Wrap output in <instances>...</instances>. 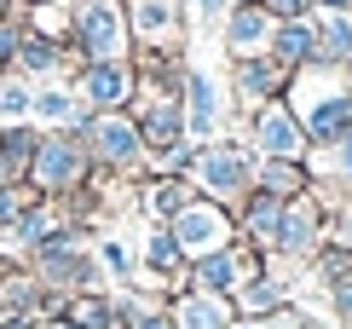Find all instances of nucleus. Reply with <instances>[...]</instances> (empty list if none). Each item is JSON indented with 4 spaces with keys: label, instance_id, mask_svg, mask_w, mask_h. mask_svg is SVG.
Wrapping results in <instances>:
<instances>
[{
    "label": "nucleus",
    "instance_id": "1",
    "mask_svg": "<svg viewBox=\"0 0 352 329\" xmlns=\"http://www.w3.org/2000/svg\"><path fill=\"white\" fill-rule=\"evenodd\" d=\"M283 98L312 145H335L341 133H352V64H306L289 76Z\"/></svg>",
    "mask_w": 352,
    "mask_h": 329
},
{
    "label": "nucleus",
    "instance_id": "2",
    "mask_svg": "<svg viewBox=\"0 0 352 329\" xmlns=\"http://www.w3.org/2000/svg\"><path fill=\"white\" fill-rule=\"evenodd\" d=\"M254 151H248V139L243 133H219V139H202L197 145V156H190V185H197V197H208V202H226V208H237L248 191H254Z\"/></svg>",
    "mask_w": 352,
    "mask_h": 329
},
{
    "label": "nucleus",
    "instance_id": "3",
    "mask_svg": "<svg viewBox=\"0 0 352 329\" xmlns=\"http://www.w3.org/2000/svg\"><path fill=\"white\" fill-rule=\"evenodd\" d=\"M23 266L47 283L52 295H81V289H104V266L93 254V237H81L76 226H58L41 248L23 254Z\"/></svg>",
    "mask_w": 352,
    "mask_h": 329
},
{
    "label": "nucleus",
    "instance_id": "4",
    "mask_svg": "<svg viewBox=\"0 0 352 329\" xmlns=\"http://www.w3.org/2000/svg\"><path fill=\"white\" fill-rule=\"evenodd\" d=\"M76 139L87 145V156H93V168L104 173H122V179H144V139L133 127V116L127 110H93L81 127H69Z\"/></svg>",
    "mask_w": 352,
    "mask_h": 329
},
{
    "label": "nucleus",
    "instance_id": "5",
    "mask_svg": "<svg viewBox=\"0 0 352 329\" xmlns=\"http://www.w3.org/2000/svg\"><path fill=\"white\" fill-rule=\"evenodd\" d=\"M93 179V156L69 127H41L35 162H29V191L35 197H69Z\"/></svg>",
    "mask_w": 352,
    "mask_h": 329
},
{
    "label": "nucleus",
    "instance_id": "6",
    "mask_svg": "<svg viewBox=\"0 0 352 329\" xmlns=\"http://www.w3.org/2000/svg\"><path fill=\"white\" fill-rule=\"evenodd\" d=\"M69 47L81 52V64L127 58V52H133L127 6H122V0H76V35H69Z\"/></svg>",
    "mask_w": 352,
    "mask_h": 329
},
{
    "label": "nucleus",
    "instance_id": "7",
    "mask_svg": "<svg viewBox=\"0 0 352 329\" xmlns=\"http://www.w3.org/2000/svg\"><path fill=\"white\" fill-rule=\"evenodd\" d=\"M168 231H173V243L185 248V260L237 243V220H231V208L226 202H208V197H190L179 214L168 220Z\"/></svg>",
    "mask_w": 352,
    "mask_h": 329
},
{
    "label": "nucleus",
    "instance_id": "8",
    "mask_svg": "<svg viewBox=\"0 0 352 329\" xmlns=\"http://www.w3.org/2000/svg\"><path fill=\"white\" fill-rule=\"evenodd\" d=\"M329 208L306 191V197H295L283 208V226H277V237H272V248H266V260H289V266H306L318 254V243L329 237Z\"/></svg>",
    "mask_w": 352,
    "mask_h": 329
},
{
    "label": "nucleus",
    "instance_id": "9",
    "mask_svg": "<svg viewBox=\"0 0 352 329\" xmlns=\"http://www.w3.org/2000/svg\"><path fill=\"white\" fill-rule=\"evenodd\" d=\"M243 139H248L254 156H295V162H306V151H312V139H306L300 116L289 110V98H272V104H260V110H248Z\"/></svg>",
    "mask_w": 352,
    "mask_h": 329
},
{
    "label": "nucleus",
    "instance_id": "10",
    "mask_svg": "<svg viewBox=\"0 0 352 329\" xmlns=\"http://www.w3.org/2000/svg\"><path fill=\"white\" fill-rule=\"evenodd\" d=\"M127 116H133L144 151H168V145L190 139V133H185V98H179V87H139L133 104H127Z\"/></svg>",
    "mask_w": 352,
    "mask_h": 329
},
{
    "label": "nucleus",
    "instance_id": "11",
    "mask_svg": "<svg viewBox=\"0 0 352 329\" xmlns=\"http://www.w3.org/2000/svg\"><path fill=\"white\" fill-rule=\"evenodd\" d=\"M133 47H185L190 0H122Z\"/></svg>",
    "mask_w": 352,
    "mask_h": 329
},
{
    "label": "nucleus",
    "instance_id": "12",
    "mask_svg": "<svg viewBox=\"0 0 352 329\" xmlns=\"http://www.w3.org/2000/svg\"><path fill=\"white\" fill-rule=\"evenodd\" d=\"M289 93V70L277 64L272 52H254V58H231V104H237V116L260 110V104L283 98Z\"/></svg>",
    "mask_w": 352,
    "mask_h": 329
},
{
    "label": "nucleus",
    "instance_id": "13",
    "mask_svg": "<svg viewBox=\"0 0 352 329\" xmlns=\"http://www.w3.org/2000/svg\"><path fill=\"white\" fill-rule=\"evenodd\" d=\"M231 306H237V318H254V323L277 318L283 306H295V266L289 260H266V272L248 277L243 289L231 295Z\"/></svg>",
    "mask_w": 352,
    "mask_h": 329
},
{
    "label": "nucleus",
    "instance_id": "14",
    "mask_svg": "<svg viewBox=\"0 0 352 329\" xmlns=\"http://www.w3.org/2000/svg\"><path fill=\"white\" fill-rule=\"evenodd\" d=\"M76 98L81 104H93V110H127L139 93V81H133V64L127 58H104V64H81L76 70Z\"/></svg>",
    "mask_w": 352,
    "mask_h": 329
},
{
    "label": "nucleus",
    "instance_id": "15",
    "mask_svg": "<svg viewBox=\"0 0 352 329\" xmlns=\"http://www.w3.org/2000/svg\"><path fill=\"white\" fill-rule=\"evenodd\" d=\"M179 98H185V133L190 139H219V122H226V104H219V81L208 76V70H185V87H179Z\"/></svg>",
    "mask_w": 352,
    "mask_h": 329
},
{
    "label": "nucleus",
    "instance_id": "16",
    "mask_svg": "<svg viewBox=\"0 0 352 329\" xmlns=\"http://www.w3.org/2000/svg\"><path fill=\"white\" fill-rule=\"evenodd\" d=\"M168 318L173 329H231L237 323V306H231V295H208V289H173L168 295Z\"/></svg>",
    "mask_w": 352,
    "mask_h": 329
},
{
    "label": "nucleus",
    "instance_id": "17",
    "mask_svg": "<svg viewBox=\"0 0 352 329\" xmlns=\"http://www.w3.org/2000/svg\"><path fill=\"white\" fill-rule=\"evenodd\" d=\"M272 29L277 18L266 6H231L226 18H219V41H226V58H254L272 47Z\"/></svg>",
    "mask_w": 352,
    "mask_h": 329
},
{
    "label": "nucleus",
    "instance_id": "18",
    "mask_svg": "<svg viewBox=\"0 0 352 329\" xmlns=\"http://www.w3.org/2000/svg\"><path fill=\"white\" fill-rule=\"evenodd\" d=\"M283 197H272V191H248V197L231 208V220H237V237L243 243H254L260 254L272 248V237H277V226H283Z\"/></svg>",
    "mask_w": 352,
    "mask_h": 329
},
{
    "label": "nucleus",
    "instance_id": "19",
    "mask_svg": "<svg viewBox=\"0 0 352 329\" xmlns=\"http://www.w3.org/2000/svg\"><path fill=\"white\" fill-rule=\"evenodd\" d=\"M190 197H197V185L179 179V173H144L139 179V214L151 220V226H168Z\"/></svg>",
    "mask_w": 352,
    "mask_h": 329
},
{
    "label": "nucleus",
    "instance_id": "20",
    "mask_svg": "<svg viewBox=\"0 0 352 329\" xmlns=\"http://www.w3.org/2000/svg\"><path fill=\"white\" fill-rule=\"evenodd\" d=\"M127 64H133V81L139 87H185L190 58H185V47H133Z\"/></svg>",
    "mask_w": 352,
    "mask_h": 329
},
{
    "label": "nucleus",
    "instance_id": "21",
    "mask_svg": "<svg viewBox=\"0 0 352 329\" xmlns=\"http://www.w3.org/2000/svg\"><path fill=\"white\" fill-rule=\"evenodd\" d=\"M0 306H6L12 318H35V323H41V306H47V283L29 272L23 260H12L6 272H0Z\"/></svg>",
    "mask_w": 352,
    "mask_h": 329
},
{
    "label": "nucleus",
    "instance_id": "22",
    "mask_svg": "<svg viewBox=\"0 0 352 329\" xmlns=\"http://www.w3.org/2000/svg\"><path fill=\"white\" fill-rule=\"evenodd\" d=\"M41 127L35 122H0V179L29 185V162H35Z\"/></svg>",
    "mask_w": 352,
    "mask_h": 329
},
{
    "label": "nucleus",
    "instance_id": "23",
    "mask_svg": "<svg viewBox=\"0 0 352 329\" xmlns=\"http://www.w3.org/2000/svg\"><path fill=\"white\" fill-rule=\"evenodd\" d=\"M254 191H272V197L295 202V197L312 191V173H306V162H295V156H260L254 162Z\"/></svg>",
    "mask_w": 352,
    "mask_h": 329
},
{
    "label": "nucleus",
    "instance_id": "24",
    "mask_svg": "<svg viewBox=\"0 0 352 329\" xmlns=\"http://www.w3.org/2000/svg\"><path fill=\"white\" fill-rule=\"evenodd\" d=\"M266 52L289 70V76H295V70H306V64L318 58V29H312V18H289V23H277Z\"/></svg>",
    "mask_w": 352,
    "mask_h": 329
},
{
    "label": "nucleus",
    "instance_id": "25",
    "mask_svg": "<svg viewBox=\"0 0 352 329\" xmlns=\"http://www.w3.org/2000/svg\"><path fill=\"white\" fill-rule=\"evenodd\" d=\"M58 226H64V220H58V202H52V197H35V202H29L23 214L6 226V237H12V248H23V254H29V248L47 243Z\"/></svg>",
    "mask_w": 352,
    "mask_h": 329
},
{
    "label": "nucleus",
    "instance_id": "26",
    "mask_svg": "<svg viewBox=\"0 0 352 329\" xmlns=\"http://www.w3.org/2000/svg\"><path fill=\"white\" fill-rule=\"evenodd\" d=\"M58 323H69V329H122V323H116L110 289H81V295H69L64 312H58Z\"/></svg>",
    "mask_w": 352,
    "mask_h": 329
},
{
    "label": "nucleus",
    "instance_id": "27",
    "mask_svg": "<svg viewBox=\"0 0 352 329\" xmlns=\"http://www.w3.org/2000/svg\"><path fill=\"white\" fill-rule=\"evenodd\" d=\"M312 29H318L312 64H352V18L346 12H312Z\"/></svg>",
    "mask_w": 352,
    "mask_h": 329
},
{
    "label": "nucleus",
    "instance_id": "28",
    "mask_svg": "<svg viewBox=\"0 0 352 329\" xmlns=\"http://www.w3.org/2000/svg\"><path fill=\"white\" fill-rule=\"evenodd\" d=\"M76 87L69 81H52V87H35V104H29V122L35 127H69V116H76Z\"/></svg>",
    "mask_w": 352,
    "mask_h": 329
},
{
    "label": "nucleus",
    "instance_id": "29",
    "mask_svg": "<svg viewBox=\"0 0 352 329\" xmlns=\"http://www.w3.org/2000/svg\"><path fill=\"white\" fill-rule=\"evenodd\" d=\"M29 35H47V41H58V47H69V35H76V0L29 6Z\"/></svg>",
    "mask_w": 352,
    "mask_h": 329
},
{
    "label": "nucleus",
    "instance_id": "30",
    "mask_svg": "<svg viewBox=\"0 0 352 329\" xmlns=\"http://www.w3.org/2000/svg\"><path fill=\"white\" fill-rule=\"evenodd\" d=\"M93 254H98V266H104V272H110L116 283H122V289L139 277V254L127 248L122 237H98V243H93Z\"/></svg>",
    "mask_w": 352,
    "mask_h": 329
},
{
    "label": "nucleus",
    "instance_id": "31",
    "mask_svg": "<svg viewBox=\"0 0 352 329\" xmlns=\"http://www.w3.org/2000/svg\"><path fill=\"white\" fill-rule=\"evenodd\" d=\"M306 266H312V277L329 289L335 277H346V272H352V248H346V243H335V237H324V243H318V254H312Z\"/></svg>",
    "mask_w": 352,
    "mask_h": 329
},
{
    "label": "nucleus",
    "instance_id": "32",
    "mask_svg": "<svg viewBox=\"0 0 352 329\" xmlns=\"http://www.w3.org/2000/svg\"><path fill=\"white\" fill-rule=\"evenodd\" d=\"M29 104H35V87L23 76H0V122H29Z\"/></svg>",
    "mask_w": 352,
    "mask_h": 329
},
{
    "label": "nucleus",
    "instance_id": "33",
    "mask_svg": "<svg viewBox=\"0 0 352 329\" xmlns=\"http://www.w3.org/2000/svg\"><path fill=\"white\" fill-rule=\"evenodd\" d=\"M190 156H197V139H179V145H168V151H151L144 156V173H190Z\"/></svg>",
    "mask_w": 352,
    "mask_h": 329
},
{
    "label": "nucleus",
    "instance_id": "34",
    "mask_svg": "<svg viewBox=\"0 0 352 329\" xmlns=\"http://www.w3.org/2000/svg\"><path fill=\"white\" fill-rule=\"evenodd\" d=\"M29 202H35V191H29V185H12V179H0V231H6L12 220L23 214Z\"/></svg>",
    "mask_w": 352,
    "mask_h": 329
},
{
    "label": "nucleus",
    "instance_id": "35",
    "mask_svg": "<svg viewBox=\"0 0 352 329\" xmlns=\"http://www.w3.org/2000/svg\"><path fill=\"white\" fill-rule=\"evenodd\" d=\"M324 306H329V318L341 323V329L352 323V272H346V277H335L329 289H324Z\"/></svg>",
    "mask_w": 352,
    "mask_h": 329
},
{
    "label": "nucleus",
    "instance_id": "36",
    "mask_svg": "<svg viewBox=\"0 0 352 329\" xmlns=\"http://www.w3.org/2000/svg\"><path fill=\"white\" fill-rule=\"evenodd\" d=\"M260 6H266L277 23H289V18H312V0H260Z\"/></svg>",
    "mask_w": 352,
    "mask_h": 329
},
{
    "label": "nucleus",
    "instance_id": "37",
    "mask_svg": "<svg viewBox=\"0 0 352 329\" xmlns=\"http://www.w3.org/2000/svg\"><path fill=\"white\" fill-rule=\"evenodd\" d=\"M329 237H335V243H346V248H352V202H346L341 214L329 220Z\"/></svg>",
    "mask_w": 352,
    "mask_h": 329
},
{
    "label": "nucleus",
    "instance_id": "38",
    "mask_svg": "<svg viewBox=\"0 0 352 329\" xmlns=\"http://www.w3.org/2000/svg\"><path fill=\"white\" fill-rule=\"evenodd\" d=\"M190 6H197V18H208V23H219L231 12V0H190Z\"/></svg>",
    "mask_w": 352,
    "mask_h": 329
},
{
    "label": "nucleus",
    "instance_id": "39",
    "mask_svg": "<svg viewBox=\"0 0 352 329\" xmlns=\"http://www.w3.org/2000/svg\"><path fill=\"white\" fill-rule=\"evenodd\" d=\"M312 12H346L352 18V0H312Z\"/></svg>",
    "mask_w": 352,
    "mask_h": 329
},
{
    "label": "nucleus",
    "instance_id": "40",
    "mask_svg": "<svg viewBox=\"0 0 352 329\" xmlns=\"http://www.w3.org/2000/svg\"><path fill=\"white\" fill-rule=\"evenodd\" d=\"M231 329H272V323H254V318H237V323H231Z\"/></svg>",
    "mask_w": 352,
    "mask_h": 329
},
{
    "label": "nucleus",
    "instance_id": "41",
    "mask_svg": "<svg viewBox=\"0 0 352 329\" xmlns=\"http://www.w3.org/2000/svg\"><path fill=\"white\" fill-rule=\"evenodd\" d=\"M6 266H12V254H6V248H0V272H6Z\"/></svg>",
    "mask_w": 352,
    "mask_h": 329
},
{
    "label": "nucleus",
    "instance_id": "42",
    "mask_svg": "<svg viewBox=\"0 0 352 329\" xmlns=\"http://www.w3.org/2000/svg\"><path fill=\"white\" fill-rule=\"evenodd\" d=\"M6 323H12V312H6V306H0V329H6Z\"/></svg>",
    "mask_w": 352,
    "mask_h": 329
},
{
    "label": "nucleus",
    "instance_id": "43",
    "mask_svg": "<svg viewBox=\"0 0 352 329\" xmlns=\"http://www.w3.org/2000/svg\"><path fill=\"white\" fill-rule=\"evenodd\" d=\"M35 329H69V323H35Z\"/></svg>",
    "mask_w": 352,
    "mask_h": 329
},
{
    "label": "nucleus",
    "instance_id": "44",
    "mask_svg": "<svg viewBox=\"0 0 352 329\" xmlns=\"http://www.w3.org/2000/svg\"><path fill=\"white\" fill-rule=\"evenodd\" d=\"M231 6H260V0H231Z\"/></svg>",
    "mask_w": 352,
    "mask_h": 329
},
{
    "label": "nucleus",
    "instance_id": "45",
    "mask_svg": "<svg viewBox=\"0 0 352 329\" xmlns=\"http://www.w3.org/2000/svg\"><path fill=\"white\" fill-rule=\"evenodd\" d=\"M18 6H47V0H18Z\"/></svg>",
    "mask_w": 352,
    "mask_h": 329
},
{
    "label": "nucleus",
    "instance_id": "46",
    "mask_svg": "<svg viewBox=\"0 0 352 329\" xmlns=\"http://www.w3.org/2000/svg\"><path fill=\"white\" fill-rule=\"evenodd\" d=\"M6 6H12V0H0V18H6Z\"/></svg>",
    "mask_w": 352,
    "mask_h": 329
},
{
    "label": "nucleus",
    "instance_id": "47",
    "mask_svg": "<svg viewBox=\"0 0 352 329\" xmlns=\"http://www.w3.org/2000/svg\"><path fill=\"white\" fill-rule=\"evenodd\" d=\"M318 329H324V323H318Z\"/></svg>",
    "mask_w": 352,
    "mask_h": 329
}]
</instances>
